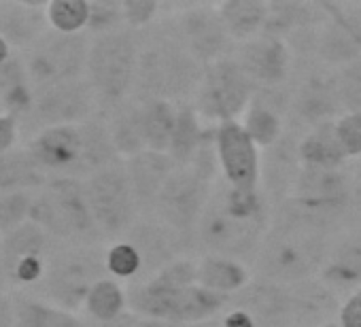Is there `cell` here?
<instances>
[{
  "mask_svg": "<svg viewBox=\"0 0 361 327\" xmlns=\"http://www.w3.org/2000/svg\"><path fill=\"white\" fill-rule=\"evenodd\" d=\"M325 18L317 30L314 56L331 70H340L361 58V5L323 3Z\"/></svg>",
  "mask_w": 361,
  "mask_h": 327,
  "instance_id": "16",
  "label": "cell"
},
{
  "mask_svg": "<svg viewBox=\"0 0 361 327\" xmlns=\"http://www.w3.org/2000/svg\"><path fill=\"white\" fill-rule=\"evenodd\" d=\"M20 136H22L20 121L11 115H0V155L13 151Z\"/></svg>",
  "mask_w": 361,
  "mask_h": 327,
  "instance_id": "46",
  "label": "cell"
},
{
  "mask_svg": "<svg viewBox=\"0 0 361 327\" xmlns=\"http://www.w3.org/2000/svg\"><path fill=\"white\" fill-rule=\"evenodd\" d=\"M196 327H211V325H196Z\"/></svg>",
  "mask_w": 361,
  "mask_h": 327,
  "instance_id": "55",
  "label": "cell"
},
{
  "mask_svg": "<svg viewBox=\"0 0 361 327\" xmlns=\"http://www.w3.org/2000/svg\"><path fill=\"white\" fill-rule=\"evenodd\" d=\"M136 102L140 106V121H142L147 149L157 153H168L176 125L178 104L168 100H136Z\"/></svg>",
  "mask_w": 361,
  "mask_h": 327,
  "instance_id": "36",
  "label": "cell"
},
{
  "mask_svg": "<svg viewBox=\"0 0 361 327\" xmlns=\"http://www.w3.org/2000/svg\"><path fill=\"white\" fill-rule=\"evenodd\" d=\"M104 119L109 125L113 147L121 159H130V157L147 151V142H145V134H142V121H140V106L134 98H130L126 104L115 109Z\"/></svg>",
  "mask_w": 361,
  "mask_h": 327,
  "instance_id": "35",
  "label": "cell"
},
{
  "mask_svg": "<svg viewBox=\"0 0 361 327\" xmlns=\"http://www.w3.org/2000/svg\"><path fill=\"white\" fill-rule=\"evenodd\" d=\"M35 192L0 194V238L30 221Z\"/></svg>",
  "mask_w": 361,
  "mask_h": 327,
  "instance_id": "40",
  "label": "cell"
},
{
  "mask_svg": "<svg viewBox=\"0 0 361 327\" xmlns=\"http://www.w3.org/2000/svg\"><path fill=\"white\" fill-rule=\"evenodd\" d=\"M13 56H16V51L11 49V45H9L3 37H0V66L7 64Z\"/></svg>",
  "mask_w": 361,
  "mask_h": 327,
  "instance_id": "51",
  "label": "cell"
},
{
  "mask_svg": "<svg viewBox=\"0 0 361 327\" xmlns=\"http://www.w3.org/2000/svg\"><path fill=\"white\" fill-rule=\"evenodd\" d=\"M329 242V230L304 219L289 204H279L255 255L259 278L279 285H300L317 278Z\"/></svg>",
  "mask_w": 361,
  "mask_h": 327,
  "instance_id": "3",
  "label": "cell"
},
{
  "mask_svg": "<svg viewBox=\"0 0 361 327\" xmlns=\"http://www.w3.org/2000/svg\"><path fill=\"white\" fill-rule=\"evenodd\" d=\"M140 58V35L123 28L92 39L85 81L90 83L100 117L111 115L134 96Z\"/></svg>",
  "mask_w": 361,
  "mask_h": 327,
  "instance_id": "6",
  "label": "cell"
},
{
  "mask_svg": "<svg viewBox=\"0 0 361 327\" xmlns=\"http://www.w3.org/2000/svg\"><path fill=\"white\" fill-rule=\"evenodd\" d=\"M37 85L26 68L22 54H16L7 64L0 66V100L5 115H11L22 123L30 117L37 100Z\"/></svg>",
  "mask_w": 361,
  "mask_h": 327,
  "instance_id": "29",
  "label": "cell"
},
{
  "mask_svg": "<svg viewBox=\"0 0 361 327\" xmlns=\"http://www.w3.org/2000/svg\"><path fill=\"white\" fill-rule=\"evenodd\" d=\"M255 96V85L243 73L232 56L204 66L202 81L192 98V106L204 119V123L240 121L251 100Z\"/></svg>",
  "mask_w": 361,
  "mask_h": 327,
  "instance_id": "11",
  "label": "cell"
},
{
  "mask_svg": "<svg viewBox=\"0 0 361 327\" xmlns=\"http://www.w3.org/2000/svg\"><path fill=\"white\" fill-rule=\"evenodd\" d=\"M289 92V121H293L295 128H304V132L314 125L336 121L344 113L336 70L325 68L323 64L306 70Z\"/></svg>",
  "mask_w": 361,
  "mask_h": 327,
  "instance_id": "18",
  "label": "cell"
},
{
  "mask_svg": "<svg viewBox=\"0 0 361 327\" xmlns=\"http://www.w3.org/2000/svg\"><path fill=\"white\" fill-rule=\"evenodd\" d=\"M98 115L96 96L85 79L41 87L30 117L22 123V136L28 140L41 130L83 123Z\"/></svg>",
  "mask_w": 361,
  "mask_h": 327,
  "instance_id": "15",
  "label": "cell"
},
{
  "mask_svg": "<svg viewBox=\"0 0 361 327\" xmlns=\"http://www.w3.org/2000/svg\"><path fill=\"white\" fill-rule=\"evenodd\" d=\"M9 283H7V274H5V264H3V245H0V295L9 293Z\"/></svg>",
  "mask_w": 361,
  "mask_h": 327,
  "instance_id": "52",
  "label": "cell"
},
{
  "mask_svg": "<svg viewBox=\"0 0 361 327\" xmlns=\"http://www.w3.org/2000/svg\"><path fill=\"white\" fill-rule=\"evenodd\" d=\"M289 96V87L255 90V96L240 119L245 132L262 149V153L274 147L287 132Z\"/></svg>",
  "mask_w": 361,
  "mask_h": 327,
  "instance_id": "22",
  "label": "cell"
},
{
  "mask_svg": "<svg viewBox=\"0 0 361 327\" xmlns=\"http://www.w3.org/2000/svg\"><path fill=\"white\" fill-rule=\"evenodd\" d=\"M11 300L16 308V327H132L134 321V314H130L115 325H98L77 312L58 308L30 293L11 291Z\"/></svg>",
  "mask_w": 361,
  "mask_h": 327,
  "instance_id": "27",
  "label": "cell"
},
{
  "mask_svg": "<svg viewBox=\"0 0 361 327\" xmlns=\"http://www.w3.org/2000/svg\"><path fill=\"white\" fill-rule=\"evenodd\" d=\"M106 276L104 251L98 245H58L35 295L58 308L79 312L94 285Z\"/></svg>",
  "mask_w": 361,
  "mask_h": 327,
  "instance_id": "8",
  "label": "cell"
},
{
  "mask_svg": "<svg viewBox=\"0 0 361 327\" xmlns=\"http://www.w3.org/2000/svg\"><path fill=\"white\" fill-rule=\"evenodd\" d=\"M230 297L213 293L196 280V259L178 257L153 276L128 287V306L134 316L164 319L190 327L204 325L226 312Z\"/></svg>",
  "mask_w": 361,
  "mask_h": 327,
  "instance_id": "2",
  "label": "cell"
},
{
  "mask_svg": "<svg viewBox=\"0 0 361 327\" xmlns=\"http://www.w3.org/2000/svg\"><path fill=\"white\" fill-rule=\"evenodd\" d=\"M0 327H16V308L11 291L0 295Z\"/></svg>",
  "mask_w": 361,
  "mask_h": 327,
  "instance_id": "49",
  "label": "cell"
},
{
  "mask_svg": "<svg viewBox=\"0 0 361 327\" xmlns=\"http://www.w3.org/2000/svg\"><path fill=\"white\" fill-rule=\"evenodd\" d=\"M123 28L126 22H123L121 3H113V0H96V3H90V22L85 30L90 39L104 37Z\"/></svg>",
  "mask_w": 361,
  "mask_h": 327,
  "instance_id": "41",
  "label": "cell"
},
{
  "mask_svg": "<svg viewBox=\"0 0 361 327\" xmlns=\"http://www.w3.org/2000/svg\"><path fill=\"white\" fill-rule=\"evenodd\" d=\"M325 327H342V325H340V323H327Z\"/></svg>",
  "mask_w": 361,
  "mask_h": 327,
  "instance_id": "53",
  "label": "cell"
},
{
  "mask_svg": "<svg viewBox=\"0 0 361 327\" xmlns=\"http://www.w3.org/2000/svg\"><path fill=\"white\" fill-rule=\"evenodd\" d=\"M215 136V132H213ZM213 136H207V123L196 113L192 102L178 104L176 125L172 134V142L168 149V155L176 166H190V164L198 157V153L213 140Z\"/></svg>",
  "mask_w": 361,
  "mask_h": 327,
  "instance_id": "32",
  "label": "cell"
},
{
  "mask_svg": "<svg viewBox=\"0 0 361 327\" xmlns=\"http://www.w3.org/2000/svg\"><path fill=\"white\" fill-rule=\"evenodd\" d=\"M274 206L264 190H236L224 181L215 183L207 211L196 230V242L204 255L249 259L257 255Z\"/></svg>",
  "mask_w": 361,
  "mask_h": 327,
  "instance_id": "1",
  "label": "cell"
},
{
  "mask_svg": "<svg viewBox=\"0 0 361 327\" xmlns=\"http://www.w3.org/2000/svg\"><path fill=\"white\" fill-rule=\"evenodd\" d=\"M196 280L200 287L213 293L234 297L253 280V276L243 259L202 255L200 259H196Z\"/></svg>",
  "mask_w": 361,
  "mask_h": 327,
  "instance_id": "31",
  "label": "cell"
},
{
  "mask_svg": "<svg viewBox=\"0 0 361 327\" xmlns=\"http://www.w3.org/2000/svg\"><path fill=\"white\" fill-rule=\"evenodd\" d=\"M336 81L344 113H361V58L336 70Z\"/></svg>",
  "mask_w": 361,
  "mask_h": 327,
  "instance_id": "42",
  "label": "cell"
},
{
  "mask_svg": "<svg viewBox=\"0 0 361 327\" xmlns=\"http://www.w3.org/2000/svg\"><path fill=\"white\" fill-rule=\"evenodd\" d=\"M121 9H123L126 28L134 32L153 26V22L159 16V5L153 3V0H126V3H121Z\"/></svg>",
  "mask_w": 361,
  "mask_h": 327,
  "instance_id": "44",
  "label": "cell"
},
{
  "mask_svg": "<svg viewBox=\"0 0 361 327\" xmlns=\"http://www.w3.org/2000/svg\"><path fill=\"white\" fill-rule=\"evenodd\" d=\"M298 157L302 168L314 171H344L348 164V157L336 138L334 121L306 130L298 142Z\"/></svg>",
  "mask_w": 361,
  "mask_h": 327,
  "instance_id": "30",
  "label": "cell"
},
{
  "mask_svg": "<svg viewBox=\"0 0 361 327\" xmlns=\"http://www.w3.org/2000/svg\"><path fill=\"white\" fill-rule=\"evenodd\" d=\"M228 306L247 310L259 327H287L291 310V287L266 278H253Z\"/></svg>",
  "mask_w": 361,
  "mask_h": 327,
  "instance_id": "25",
  "label": "cell"
},
{
  "mask_svg": "<svg viewBox=\"0 0 361 327\" xmlns=\"http://www.w3.org/2000/svg\"><path fill=\"white\" fill-rule=\"evenodd\" d=\"M0 115H5V109H3V100H0Z\"/></svg>",
  "mask_w": 361,
  "mask_h": 327,
  "instance_id": "54",
  "label": "cell"
},
{
  "mask_svg": "<svg viewBox=\"0 0 361 327\" xmlns=\"http://www.w3.org/2000/svg\"><path fill=\"white\" fill-rule=\"evenodd\" d=\"M104 268L111 278L128 280L130 285L142 278V257L126 238H119L104 249Z\"/></svg>",
  "mask_w": 361,
  "mask_h": 327,
  "instance_id": "38",
  "label": "cell"
},
{
  "mask_svg": "<svg viewBox=\"0 0 361 327\" xmlns=\"http://www.w3.org/2000/svg\"><path fill=\"white\" fill-rule=\"evenodd\" d=\"M85 190L102 238L111 242L123 238L140 217L123 161L90 177L85 181Z\"/></svg>",
  "mask_w": 361,
  "mask_h": 327,
  "instance_id": "12",
  "label": "cell"
},
{
  "mask_svg": "<svg viewBox=\"0 0 361 327\" xmlns=\"http://www.w3.org/2000/svg\"><path fill=\"white\" fill-rule=\"evenodd\" d=\"M224 26L232 41L247 43L264 35L268 22V3L262 0H228L217 5Z\"/></svg>",
  "mask_w": 361,
  "mask_h": 327,
  "instance_id": "33",
  "label": "cell"
},
{
  "mask_svg": "<svg viewBox=\"0 0 361 327\" xmlns=\"http://www.w3.org/2000/svg\"><path fill=\"white\" fill-rule=\"evenodd\" d=\"M336 138L348 159H361V113H342L336 121Z\"/></svg>",
  "mask_w": 361,
  "mask_h": 327,
  "instance_id": "43",
  "label": "cell"
},
{
  "mask_svg": "<svg viewBox=\"0 0 361 327\" xmlns=\"http://www.w3.org/2000/svg\"><path fill=\"white\" fill-rule=\"evenodd\" d=\"M350 177V198H353V211L355 215L361 217V159L353 164V168L348 171Z\"/></svg>",
  "mask_w": 361,
  "mask_h": 327,
  "instance_id": "48",
  "label": "cell"
},
{
  "mask_svg": "<svg viewBox=\"0 0 361 327\" xmlns=\"http://www.w3.org/2000/svg\"><path fill=\"white\" fill-rule=\"evenodd\" d=\"M215 153L226 185L247 192L262 190V149L240 121H224L215 128Z\"/></svg>",
  "mask_w": 361,
  "mask_h": 327,
  "instance_id": "17",
  "label": "cell"
},
{
  "mask_svg": "<svg viewBox=\"0 0 361 327\" xmlns=\"http://www.w3.org/2000/svg\"><path fill=\"white\" fill-rule=\"evenodd\" d=\"M132 327H190V325L174 323V321H164V319H142V316H134Z\"/></svg>",
  "mask_w": 361,
  "mask_h": 327,
  "instance_id": "50",
  "label": "cell"
},
{
  "mask_svg": "<svg viewBox=\"0 0 361 327\" xmlns=\"http://www.w3.org/2000/svg\"><path fill=\"white\" fill-rule=\"evenodd\" d=\"M128 310V289L111 276L94 285L83 306L85 319L98 325H115L130 316Z\"/></svg>",
  "mask_w": 361,
  "mask_h": 327,
  "instance_id": "34",
  "label": "cell"
},
{
  "mask_svg": "<svg viewBox=\"0 0 361 327\" xmlns=\"http://www.w3.org/2000/svg\"><path fill=\"white\" fill-rule=\"evenodd\" d=\"M24 147L47 179L87 181L96 173L123 161L113 147L106 119L100 115L83 123L41 130Z\"/></svg>",
  "mask_w": 361,
  "mask_h": 327,
  "instance_id": "4",
  "label": "cell"
},
{
  "mask_svg": "<svg viewBox=\"0 0 361 327\" xmlns=\"http://www.w3.org/2000/svg\"><path fill=\"white\" fill-rule=\"evenodd\" d=\"M92 39L90 35H60L49 30L28 51L22 54L26 68L37 85L49 87L58 83L85 79Z\"/></svg>",
  "mask_w": 361,
  "mask_h": 327,
  "instance_id": "13",
  "label": "cell"
},
{
  "mask_svg": "<svg viewBox=\"0 0 361 327\" xmlns=\"http://www.w3.org/2000/svg\"><path fill=\"white\" fill-rule=\"evenodd\" d=\"M219 327H259V325L255 323V319L247 310L236 308V306H228L224 316H221Z\"/></svg>",
  "mask_w": 361,
  "mask_h": 327,
  "instance_id": "47",
  "label": "cell"
},
{
  "mask_svg": "<svg viewBox=\"0 0 361 327\" xmlns=\"http://www.w3.org/2000/svg\"><path fill=\"white\" fill-rule=\"evenodd\" d=\"M204 66L180 43L174 24L159 35H151L147 41L140 39V58L136 73L134 100H168L174 104L192 102Z\"/></svg>",
  "mask_w": 361,
  "mask_h": 327,
  "instance_id": "5",
  "label": "cell"
},
{
  "mask_svg": "<svg viewBox=\"0 0 361 327\" xmlns=\"http://www.w3.org/2000/svg\"><path fill=\"white\" fill-rule=\"evenodd\" d=\"M30 221L60 245H98L102 234L94 221L85 181L56 177L35 192Z\"/></svg>",
  "mask_w": 361,
  "mask_h": 327,
  "instance_id": "7",
  "label": "cell"
},
{
  "mask_svg": "<svg viewBox=\"0 0 361 327\" xmlns=\"http://www.w3.org/2000/svg\"><path fill=\"white\" fill-rule=\"evenodd\" d=\"M45 183L47 177L39 171L26 147L0 155V194L39 192Z\"/></svg>",
  "mask_w": 361,
  "mask_h": 327,
  "instance_id": "37",
  "label": "cell"
},
{
  "mask_svg": "<svg viewBox=\"0 0 361 327\" xmlns=\"http://www.w3.org/2000/svg\"><path fill=\"white\" fill-rule=\"evenodd\" d=\"M174 30L198 64L209 66L228 58L232 39L224 26L217 7L194 5L183 9L176 16Z\"/></svg>",
  "mask_w": 361,
  "mask_h": 327,
  "instance_id": "20",
  "label": "cell"
},
{
  "mask_svg": "<svg viewBox=\"0 0 361 327\" xmlns=\"http://www.w3.org/2000/svg\"><path fill=\"white\" fill-rule=\"evenodd\" d=\"M285 204L304 219L331 232L353 211L348 171L302 168Z\"/></svg>",
  "mask_w": 361,
  "mask_h": 327,
  "instance_id": "10",
  "label": "cell"
},
{
  "mask_svg": "<svg viewBox=\"0 0 361 327\" xmlns=\"http://www.w3.org/2000/svg\"><path fill=\"white\" fill-rule=\"evenodd\" d=\"M317 280L340 300L361 289V230L359 228L344 230L338 236H331Z\"/></svg>",
  "mask_w": 361,
  "mask_h": 327,
  "instance_id": "21",
  "label": "cell"
},
{
  "mask_svg": "<svg viewBox=\"0 0 361 327\" xmlns=\"http://www.w3.org/2000/svg\"><path fill=\"white\" fill-rule=\"evenodd\" d=\"M338 323L342 327H361V289L344 297L338 310Z\"/></svg>",
  "mask_w": 361,
  "mask_h": 327,
  "instance_id": "45",
  "label": "cell"
},
{
  "mask_svg": "<svg viewBox=\"0 0 361 327\" xmlns=\"http://www.w3.org/2000/svg\"><path fill=\"white\" fill-rule=\"evenodd\" d=\"M291 287V310L287 327H325L334 323L331 316L338 314L342 300L323 287L317 278L289 285Z\"/></svg>",
  "mask_w": 361,
  "mask_h": 327,
  "instance_id": "28",
  "label": "cell"
},
{
  "mask_svg": "<svg viewBox=\"0 0 361 327\" xmlns=\"http://www.w3.org/2000/svg\"><path fill=\"white\" fill-rule=\"evenodd\" d=\"M123 166L138 204L140 215H151L164 185L168 183L170 175L174 173L176 164L168 153L157 151H142L130 159H123Z\"/></svg>",
  "mask_w": 361,
  "mask_h": 327,
  "instance_id": "26",
  "label": "cell"
},
{
  "mask_svg": "<svg viewBox=\"0 0 361 327\" xmlns=\"http://www.w3.org/2000/svg\"><path fill=\"white\" fill-rule=\"evenodd\" d=\"M49 30L60 35H83L90 22V3L85 0H51L47 3Z\"/></svg>",
  "mask_w": 361,
  "mask_h": 327,
  "instance_id": "39",
  "label": "cell"
},
{
  "mask_svg": "<svg viewBox=\"0 0 361 327\" xmlns=\"http://www.w3.org/2000/svg\"><path fill=\"white\" fill-rule=\"evenodd\" d=\"M123 238L130 240L142 257L140 280L153 276L170 261L183 257L180 253L185 249V238L178 236L174 230H170L155 217H138V221L130 228V232Z\"/></svg>",
  "mask_w": 361,
  "mask_h": 327,
  "instance_id": "23",
  "label": "cell"
},
{
  "mask_svg": "<svg viewBox=\"0 0 361 327\" xmlns=\"http://www.w3.org/2000/svg\"><path fill=\"white\" fill-rule=\"evenodd\" d=\"M49 32L47 3L35 0H3L0 3V37L16 54L28 51Z\"/></svg>",
  "mask_w": 361,
  "mask_h": 327,
  "instance_id": "24",
  "label": "cell"
},
{
  "mask_svg": "<svg viewBox=\"0 0 361 327\" xmlns=\"http://www.w3.org/2000/svg\"><path fill=\"white\" fill-rule=\"evenodd\" d=\"M215 187V175L198 166H176L164 185L151 217L174 230L178 236L196 240V230Z\"/></svg>",
  "mask_w": 361,
  "mask_h": 327,
  "instance_id": "9",
  "label": "cell"
},
{
  "mask_svg": "<svg viewBox=\"0 0 361 327\" xmlns=\"http://www.w3.org/2000/svg\"><path fill=\"white\" fill-rule=\"evenodd\" d=\"M0 245H3V264L9 289L16 293L35 295L60 242L37 223L28 221L0 238Z\"/></svg>",
  "mask_w": 361,
  "mask_h": 327,
  "instance_id": "14",
  "label": "cell"
},
{
  "mask_svg": "<svg viewBox=\"0 0 361 327\" xmlns=\"http://www.w3.org/2000/svg\"><path fill=\"white\" fill-rule=\"evenodd\" d=\"M255 90L287 87L293 73V49L285 39L262 35L240 43L232 56Z\"/></svg>",
  "mask_w": 361,
  "mask_h": 327,
  "instance_id": "19",
  "label": "cell"
}]
</instances>
